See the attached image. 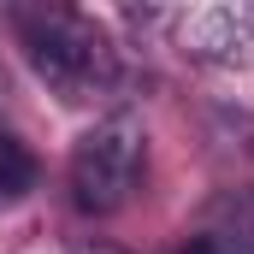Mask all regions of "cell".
Wrapping results in <instances>:
<instances>
[{"mask_svg":"<svg viewBox=\"0 0 254 254\" xmlns=\"http://www.w3.org/2000/svg\"><path fill=\"white\" fill-rule=\"evenodd\" d=\"M12 30H18V48H24L30 71L60 101H71V107L101 101V95H113L125 83L113 36L89 12H71V6H18Z\"/></svg>","mask_w":254,"mask_h":254,"instance_id":"cell-1","label":"cell"},{"mask_svg":"<svg viewBox=\"0 0 254 254\" xmlns=\"http://www.w3.org/2000/svg\"><path fill=\"white\" fill-rule=\"evenodd\" d=\"M142 166H148V130H142V119H130V113L101 119L71 148V201H77V213H89V219L119 213L136 195V184H142Z\"/></svg>","mask_w":254,"mask_h":254,"instance_id":"cell-2","label":"cell"},{"mask_svg":"<svg viewBox=\"0 0 254 254\" xmlns=\"http://www.w3.org/2000/svg\"><path fill=\"white\" fill-rule=\"evenodd\" d=\"M166 24L178 30V48L207 65H243L254 54L249 6H190V12H172Z\"/></svg>","mask_w":254,"mask_h":254,"instance_id":"cell-3","label":"cell"},{"mask_svg":"<svg viewBox=\"0 0 254 254\" xmlns=\"http://www.w3.org/2000/svg\"><path fill=\"white\" fill-rule=\"evenodd\" d=\"M195 254H254V190L231 195V201L213 213V225L201 231Z\"/></svg>","mask_w":254,"mask_h":254,"instance_id":"cell-4","label":"cell"},{"mask_svg":"<svg viewBox=\"0 0 254 254\" xmlns=\"http://www.w3.org/2000/svg\"><path fill=\"white\" fill-rule=\"evenodd\" d=\"M30 190H36V154L0 125V207H18Z\"/></svg>","mask_w":254,"mask_h":254,"instance_id":"cell-5","label":"cell"},{"mask_svg":"<svg viewBox=\"0 0 254 254\" xmlns=\"http://www.w3.org/2000/svg\"><path fill=\"white\" fill-rule=\"evenodd\" d=\"M77 254H119V249H77Z\"/></svg>","mask_w":254,"mask_h":254,"instance_id":"cell-6","label":"cell"},{"mask_svg":"<svg viewBox=\"0 0 254 254\" xmlns=\"http://www.w3.org/2000/svg\"><path fill=\"white\" fill-rule=\"evenodd\" d=\"M249 24H254V6H249Z\"/></svg>","mask_w":254,"mask_h":254,"instance_id":"cell-7","label":"cell"}]
</instances>
